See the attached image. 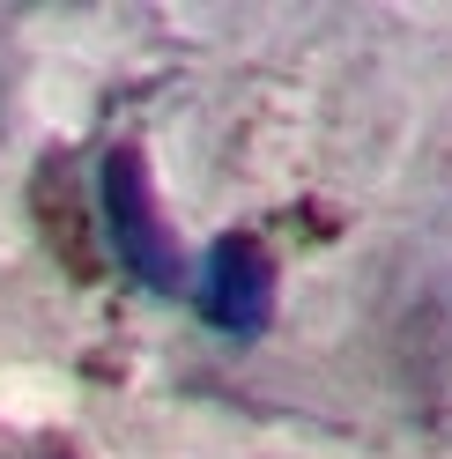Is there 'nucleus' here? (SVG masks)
Instances as JSON below:
<instances>
[{
  "label": "nucleus",
  "instance_id": "obj_2",
  "mask_svg": "<svg viewBox=\"0 0 452 459\" xmlns=\"http://www.w3.org/2000/svg\"><path fill=\"white\" fill-rule=\"evenodd\" d=\"M201 311L222 333H260L267 326V311H274V260L260 252V238L230 230V238L208 245V260H201Z\"/></svg>",
  "mask_w": 452,
  "mask_h": 459
},
{
  "label": "nucleus",
  "instance_id": "obj_1",
  "mask_svg": "<svg viewBox=\"0 0 452 459\" xmlns=\"http://www.w3.org/2000/svg\"><path fill=\"white\" fill-rule=\"evenodd\" d=\"M97 186H104V222H111V245H119L126 274L141 281V290H156V297H178L186 290V260H178L171 222H163V208H156L149 163H141L134 149H111Z\"/></svg>",
  "mask_w": 452,
  "mask_h": 459
}]
</instances>
